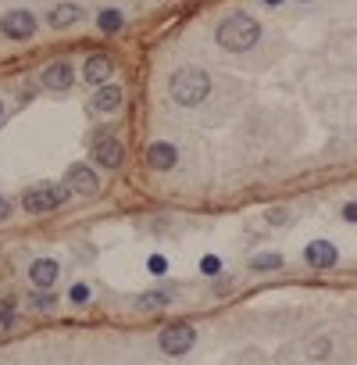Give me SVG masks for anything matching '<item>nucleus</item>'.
I'll return each mask as SVG.
<instances>
[{"instance_id": "f257e3e1", "label": "nucleus", "mask_w": 357, "mask_h": 365, "mask_svg": "<svg viewBox=\"0 0 357 365\" xmlns=\"http://www.w3.org/2000/svg\"><path fill=\"white\" fill-rule=\"evenodd\" d=\"M168 93L178 108H197L211 97V76L204 68H175L171 79H168Z\"/></svg>"}, {"instance_id": "f03ea898", "label": "nucleus", "mask_w": 357, "mask_h": 365, "mask_svg": "<svg viewBox=\"0 0 357 365\" xmlns=\"http://www.w3.org/2000/svg\"><path fill=\"white\" fill-rule=\"evenodd\" d=\"M218 47L232 50V54H243V50H250L258 40H261V25L250 18V15H229L222 25H218Z\"/></svg>"}, {"instance_id": "7ed1b4c3", "label": "nucleus", "mask_w": 357, "mask_h": 365, "mask_svg": "<svg viewBox=\"0 0 357 365\" xmlns=\"http://www.w3.org/2000/svg\"><path fill=\"white\" fill-rule=\"evenodd\" d=\"M65 201H68V190H65V186H50V183L32 186V190H25V197H22V204H25V212H29V215L54 212V208H61Z\"/></svg>"}, {"instance_id": "20e7f679", "label": "nucleus", "mask_w": 357, "mask_h": 365, "mask_svg": "<svg viewBox=\"0 0 357 365\" xmlns=\"http://www.w3.org/2000/svg\"><path fill=\"white\" fill-rule=\"evenodd\" d=\"M157 344H161V351L168 358H183L197 344V330L193 326H164L161 337H157Z\"/></svg>"}, {"instance_id": "39448f33", "label": "nucleus", "mask_w": 357, "mask_h": 365, "mask_svg": "<svg viewBox=\"0 0 357 365\" xmlns=\"http://www.w3.org/2000/svg\"><path fill=\"white\" fill-rule=\"evenodd\" d=\"M0 32H4V40H32L36 32V18L29 11H8L4 18H0Z\"/></svg>"}, {"instance_id": "423d86ee", "label": "nucleus", "mask_w": 357, "mask_h": 365, "mask_svg": "<svg viewBox=\"0 0 357 365\" xmlns=\"http://www.w3.org/2000/svg\"><path fill=\"white\" fill-rule=\"evenodd\" d=\"M93 158L104 165V169H118L126 162V147L118 143L114 136H100L97 143H93Z\"/></svg>"}, {"instance_id": "0eeeda50", "label": "nucleus", "mask_w": 357, "mask_h": 365, "mask_svg": "<svg viewBox=\"0 0 357 365\" xmlns=\"http://www.w3.org/2000/svg\"><path fill=\"white\" fill-rule=\"evenodd\" d=\"M83 15H86V11L75 4V0H61L57 8L47 11V25H50V29H68V25L83 22Z\"/></svg>"}, {"instance_id": "6e6552de", "label": "nucleus", "mask_w": 357, "mask_h": 365, "mask_svg": "<svg viewBox=\"0 0 357 365\" xmlns=\"http://www.w3.org/2000/svg\"><path fill=\"white\" fill-rule=\"evenodd\" d=\"M304 262H308L311 269H332V265H336V247H332L329 240H311V244L304 247Z\"/></svg>"}, {"instance_id": "1a4fd4ad", "label": "nucleus", "mask_w": 357, "mask_h": 365, "mask_svg": "<svg viewBox=\"0 0 357 365\" xmlns=\"http://www.w3.org/2000/svg\"><path fill=\"white\" fill-rule=\"evenodd\" d=\"M72 83H75L72 61H54V65L43 68V86H47V90H68Z\"/></svg>"}, {"instance_id": "9d476101", "label": "nucleus", "mask_w": 357, "mask_h": 365, "mask_svg": "<svg viewBox=\"0 0 357 365\" xmlns=\"http://www.w3.org/2000/svg\"><path fill=\"white\" fill-rule=\"evenodd\" d=\"M68 186L75 193H97L100 190V176L90 169V165H72L68 169Z\"/></svg>"}, {"instance_id": "9b49d317", "label": "nucleus", "mask_w": 357, "mask_h": 365, "mask_svg": "<svg viewBox=\"0 0 357 365\" xmlns=\"http://www.w3.org/2000/svg\"><path fill=\"white\" fill-rule=\"evenodd\" d=\"M175 162H178V150H175L171 143H150V147H147V165H150V169L168 172V169H175Z\"/></svg>"}, {"instance_id": "f8f14e48", "label": "nucleus", "mask_w": 357, "mask_h": 365, "mask_svg": "<svg viewBox=\"0 0 357 365\" xmlns=\"http://www.w3.org/2000/svg\"><path fill=\"white\" fill-rule=\"evenodd\" d=\"M111 72H114V58H111V54H90V58H86V68H83L86 83L100 86Z\"/></svg>"}, {"instance_id": "ddd939ff", "label": "nucleus", "mask_w": 357, "mask_h": 365, "mask_svg": "<svg viewBox=\"0 0 357 365\" xmlns=\"http://www.w3.org/2000/svg\"><path fill=\"white\" fill-rule=\"evenodd\" d=\"M29 280H32L36 287H54V280H57V262H50V258L32 262V265H29Z\"/></svg>"}, {"instance_id": "4468645a", "label": "nucleus", "mask_w": 357, "mask_h": 365, "mask_svg": "<svg viewBox=\"0 0 357 365\" xmlns=\"http://www.w3.org/2000/svg\"><path fill=\"white\" fill-rule=\"evenodd\" d=\"M93 108L97 112H118L122 108V90L118 86H100L97 97H93Z\"/></svg>"}, {"instance_id": "2eb2a0df", "label": "nucleus", "mask_w": 357, "mask_h": 365, "mask_svg": "<svg viewBox=\"0 0 357 365\" xmlns=\"http://www.w3.org/2000/svg\"><path fill=\"white\" fill-rule=\"evenodd\" d=\"M171 304V294L168 290H150V294H140L136 297V308L140 311H154V308H168Z\"/></svg>"}, {"instance_id": "dca6fc26", "label": "nucleus", "mask_w": 357, "mask_h": 365, "mask_svg": "<svg viewBox=\"0 0 357 365\" xmlns=\"http://www.w3.org/2000/svg\"><path fill=\"white\" fill-rule=\"evenodd\" d=\"M97 25H100V32H118L126 25V15L118 11V8H104L100 15H97Z\"/></svg>"}, {"instance_id": "f3484780", "label": "nucleus", "mask_w": 357, "mask_h": 365, "mask_svg": "<svg viewBox=\"0 0 357 365\" xmlns=\"http://www.w3.org/2000/svg\"><path fill=\"white\" fill-rule=\"evenodd\" d=\"M250 269H254V273H275V269H282V254L265 251V254L250 258Z\"/></svg>"}, {"instance_id": "a211bd4d", "label": "nucleus", "mask_w": 357, "mask_h": 365, "mask_svg": "<svg viewBox=\"0 0 357 365\" xmlns=\"http://www.w3.org/2000/svg\"><path fill=\"white\" fill-rule=\"evenodd\" d=\"M15 316H18L15 297H0V326H15Z\"/></svg>"}, {"instance_id": "6ab92c4d", "label": "nucleus", "mask_w": 357, "mask_h": 365, "mask_svg": "<svg viewBox=\"0 0 357 365\" xmlns=\"http://www.w3.org/2000/svg\"><path fill=\"white\" fill-rule=\"evenodd\" d=\"M54 304H57V297L50 294V287H40V290L32 294V308H36V311H50Z\"/></svg>"}, {"instance_id": "aec40b11", "label": "nucleus", "mask_w": 357, "mask_h": 365, "mask_svg": "<svg viewBox=\"0 0 357 365\" xmlns=\"http://www.w3.org/2000/svg\"><path fill=\"white\" fill-rule=\"evenodd\" d=\"M308 358H311V361H325V358H332V340H325V337L315 340L311 351H308Z\"/></svg>"}, {"instance_id": "412c9836", "label": "nucleus", "mask_w": 357, "mask_h": 365, "mask_svg": "<svg viewBox=\"0 0 357 365\" xmlns=\"http://www.w3.org/2000/svg\"><path fill=\"white\" fill-rule=\"evenodd\" d=\"M68 297H72V304L83 308V304H90V287H86V283H75V287L68 290Z\"/></svg>"}, {"instance_id": "4be33fe9", "label": "nucleus", "mask_w": 357, "mask_h": 365, "mask_svg": "<svg viewBox=\"0 0 357 365\" xmlns=\"http://www.w3.org/2000/svg\"><path fill=\"white\" fill-rule=\"evenodd\" d=\"M200 273H204V276H218V273H222V258L207 254L204 262H200Z\"/></svg>"}, {"instance_id": "5701e85b", "label": "nucleus", "mask_w": 357, "mask_h": 365, "mask_svg": "<svg viewBox=\"0 0 357 365\" xmlns=\"http://www.w3.org/2000/svg\"><path fill=\"white\" fill-rule=\"evenodd\" d=\"M147 269H150L154 276H164V273H168V262H164V258H161V254H154V258H150V262H147Z\"/></svg>"}, {"instance_id": "b1692460", "label": "nucleus", "mask_w": 357, "mask_h": 365, "mask_svg": "<svg viewBox=\"0 0 357 365\" xmlns=\"http://www.w3.org/2000/svg\"><path fill=\"white\" fill-rule=\"evenodd\" d=\"M11 212H15L11 201H8V197H0V222H8V219H11Z\"/></svg>"}, {"instance_id": "393cba45", "label": "nucleus", "mask_w": 357, "mask_h": 365, "mask_svg": "<svg viewBox=\"0 0 357 365\" xmlns=\"http://www.w3.org/2000/svg\"><path fill=\"white\" fill-rule=\"evenodd\" d=\"M343 219H346V222H357V201L343 208Z\"/></svg>"}, {"instance_id": "a878e982", "label": "nucleus", "mask_w": 357, "mask_h": 365, "mask_svg": "<svg viewBox=\"0 0 357 365\" xmlns=\"http://www.w3.org/2000/svg\"><path fill=\"white\" fill-rule=\"evenodd\" d=\"M268 222H286V212L279 208V212H268Z\"/></svg>"}, {"instance_id": "bb28decb", "label": "nucleus", "mask_w": 357, "mask_h": 365, "mask_svg": "<svg viewBox=\"0 0 357 365\" xmlns=\"http://www.w3.org/2000/svg\"><path fill=\"white\" fill-rule=\"evenodd\" d=\"M265 4H268V8H279V4H282V0H265Z\"/></svg>"}, {"instance_id": "cd10ccee", "label": "nucleus", "mask_w": 357, "mask_h": 365, "mask_svg": "<svg viewBox=\"0 0 357 365\" xmlns=\"http://www.w3.org/2000/svg\"><path fill=\"white\" fill-rule=\"evenodd\" d=\"M0 119H4V104H0Z\"/></svg>"}]
</instances>
